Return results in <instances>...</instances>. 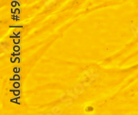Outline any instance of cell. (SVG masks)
<instances>
[{
	"instance_id": "cell-4",
	"label": "cell",
	"mask_w": 138,
	"mask_h": 115,
	"mask_svg": "<svg viewBox=\"0 0 138 115\" xmlns=\"http://www.w3.org/2000/svg\"><path fill=\"white\" fill-rule=\"evenodd\" d=\"M45 1V3H46V5L47 6V7H49V5L51 3H54L55 1L54 0H44Z\"/></svg>"
},
{
	"instance_id": "cell-3",
	"label": "cell",
	"mask_w": 138,
	"mask_h": 115,
	"mask_svg": "<svg viewBox=\"0 0 138 115\" xmlns=\"http://www.w3.org/2000/svg\"><path fill=\"white\" fill-rule=\"evenodd\" d=\"M131 30H132V31H133V32L135 34V35H136L137 32H138V27H136V26H131Z\"/></svg>"
},
{
	"instance_id": "cell-5",
	"label": "cell",
	"mask_w": 138,
	"mask_h": 115,
	"mask_svg": "<svg viewBox=\"0 0 138 115\" xmlns=\"http://www.w3.org/2000/svg\"><path fill=\"white\" fill-rule=\"evenodd\" d=\"M14 86H15V87H18L19 86V84L18 83H15V85H14Z\"/></svg>"
},
{
	"instance_id": "cell-1",
	"label": "cell",
	"mask_w": 138,
	"mask_h": 115,
	"mask_svg": "<svg viewBox=\"0 0 138 115\" xmlns=\"http://www.w3.org/2000/svg\"><path fill=\"white\" fill-rule=\"evenodd\" d=\"M74 90H75V92L77 94H80L83 93L84 89V87H83L82 85H81V84H77V85H75V87H74Z\"/></svg>"
},
{
	"instance_id": "cell-2",
	"label": "cell",
	"mask_w": 138,
	"mask_h": 115,
	"mask_svg": "<svg viewBox=\"0 0 138 115\" xmlns=\"http://www.w3.org/2000/svg\"><path fill=\"white\" fill-rule=\"evenodd\" d=\"M52 111L53 114H55V115H59V113L57 112H58V111H61V110H60V108H59V107H57V106H55L54 108H52Z\"/></svg>"
}]
</instances>
